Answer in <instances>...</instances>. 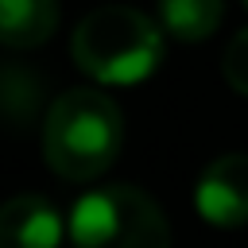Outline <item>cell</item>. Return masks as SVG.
Instances as JSON below:
<instances>
[{
  "label": "cell",
  "instance_id": "cell-1",
  "mask_svg": "<svg viewBox=\"0 0 248 248\" xmlns=\"http://www.w3.org/2000/svg\"><path fill=\"white\" fill-rule=\"evenodd\" d=\"M124 147V112L93 85L58 93L43 116V159L66 182H93Z\"/></svg>",
  "mask_w": 248,
  "mask_h": 248
},
{
  "label": "cell",
  "instance_id": "cell-2",
  "mask_svg": "<svg viewBox=\"0 0 248 248\" xmlns=\"http://www.w3.org/2000/svg\"><path fill=\"white\" fill-rule=\"evenodd\" d=\"M70 54L101 85H136L163 62V27L128 4H101L74 27Z\"/></svg>",
  "mask_w": 248,
  "mask_h": 248
},
{
  "label": "cell",
  "instance_id": "cell-3",
  "mask_svg": "<svg viewBox=\"0 0 248 248\" xmlns=\"http://www.w3.org/2000/svg\"><path fill=\"white\" fill-rule=\"evenodd\" d=\"M70 240L81 248H159L170 244V225L151 194L128 182L93 186L70 209Z\"/></svg>",
  "mask_w": 248,
  "mask_h": 248
},
{
  "label": "cell",
  "instance_id": "cell-4",
  "mask_svg": "<svg viewBox=\"0 0 248 248\" xmlns=\"http://www.w3.org/2000/svg\"><path fill=\"white\" fill-rule=\"evenodd\" d=\"M198 217L213 229L248 225V151L217 155L194 186Z\"/></svg>",
  "mask_w": 248,
  "mask_h": 248
},
{
  "label": "cell",
  "instance_id": "cell-5",
  "mask_svg": "<svg viewBox=\"0 0 248 248\" xmlns=\"http://www.w3.org/2000/svg\"><path fill=\"white\" fill-rule=\"evenodd\" d=\"M62 236H70V221H62V213L43 194H19L0 205V248H50Z\"/></svg>",
  "mask_w": 248,
  "mask_h": 248
},
{
  "label": "cell",
  "instance_id": "cell-6",
  "mask_svg": "<svg viewBox=\"0 0 248 248\" xmlns=\"http://www.w3.org/2000/svg\"><path fill=\"white\" fill-rule=\"evenodd\" d=\"M58 31V0H0V46L31 50Z\"/></svg>",
  "mask_w": 248,
  "mask_h": 248
},
{
  "label": "cell",
  "instance_id": "cell-7",
  "mask_svg": "<svg viewBox=\"0 0 248 248\" xmlns=\"http://www.w3.org/2000/svg\"><path fill=\"white\" fill-rule=\"evenodd\" d=\"M225 16L221 0H159V27L178 43H202Z\"/></svg>",
  "mask_w": 248,
  "mask_h": 248
},
{
  "label": "cell",
  "instance_id": "cell-8",
  "mask_svg": "<svg viewBox=\"0 0 248 248\" xmlns=\"http://www.w3.org/2000/svg\"><path fill=\"white\" fill-rule=\"evenodd\" d=\"M0 112L8 120H35L39 112V78L23 74V70H8L0 74Z\"/></svg>",
  "mask_w": 248,
  "mask_h": 248
},
{
  "label": "cell",
  "instance_id": "cell-9",
  "mask_svg": "<svg viewBox=\"0 0 248 248\" xmlns=\"http://www.w3.org/2000/svg\"><path fill=\"white\" fill-rule=\"evenodd\" d=\"M221 74H225V81H229L232 93L248 97V27L229 39V46L221 54Z\"/></svg>",
  "mask_w": 248,
  "mask_h": 248
},
{
  "label": "cell",
  "instance_id": "cell-10",
  "mask_svg": "<svg viewBox=\"0 0 248 248\" xmlns=\"http://www.w3.org/2000/svg\"><path fill=\"white\" fill-rule=\"evenodd\" d=\"M240 4H244V8H248V0H240Z\"/></svg>",
  "mask_w": 248,
  "mask_h": 248
}]
</instances>
